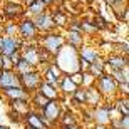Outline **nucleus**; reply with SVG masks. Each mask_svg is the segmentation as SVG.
Listing matches in <instances>:
<instances>
[{"instance_id":"33","label":"nucleus","mask_w":129,"mask_h":129,"mask_svg":"<svg viewBox=\"0 0 129 129\" xmlns=\"http://www.w3.org/2000/svg\"><path fill=\"white\" fill-rule=\"evenodd\" d=\"M9 119L12 121V122H17V124H19V122H22V121H24V116H20L19 112H15V111L10 109L9 111Z\"/></svg>"},{"instance_id":"3","label":"nucleus","mask_w":129,"mask_h":129,"mask_svg":"<svg viewBox=\"0 0 129 129\" xmlns=\"http://www.w3.org/2000/svg\"><path fill=\"white\" fill-rule=\"evenodd\" d=\"M17 34L25 42H32L39 39V30L32 22V17H22L20 22H17Z\"/></svg>"},{"instance_id":"6","label":"nucleus","mask_w":129,"mask_h":129,"mask_svg":"<svg viewBox=\"0 0 129 129\" xmlns=\"http://www.w3.org/2000/svg\"><path fill=\"white\" fill-rule=\"evenodd\" d=\"M62 114V107H60V99H52L49 101L45 107L40 111V116L44 117V121L47 122L49 126H52L54 122H57L59 117Z\"/></svg>"},{"instance_id":"23","label":"nucleus","mask_w":129,"mask_h":129,"mask_svg":"<svg viewBox=\"0 0 129 129\" xmlns=\"http://www.w3.org/2000/svg\"><path fill=\"white\" fill-rule=\"evenodd\" d=\"M2 92V96L9 97V101H14V99H29L30 94L29 92H25L22 87H9V89H4Z\"/></svg>"},{"instance_id":"15","label":"nucleus","mask_w":129,"mask_h":129,"mask_svg":"<svg viewBox=\"0 0 129 129\" xmlns=\"http://www.w3.org/2000/svg\"><path fill=\"white\" fill-rule=\"evenodd\" d=\"M62 76H64L62 71L55 66V62H50V64H47V69H45L44 74H42V81L52 84L54 87H57L59 81H60V77H62Z\"/></svg>"},{"instance_id":"13","label":"nucleus","mask_w":129,"mask_h":129,"mask_svg":"<svg viewBox=\"0 0 129 129\" xmlns=\"http://www.w3.org/2000/svg\"><path fill=\"white\" fill-rule=\"evenodd\" d=\"M4 14L9 20H19L25 15V7L24 4L20 2H15V0H10L4 5Z\"/></svg>"},{"instance_id":"12","label":"nucleus","mask_w":129,"mask_h":129,"mask_svg":"<svg viewBox=\"0 0 129 129\" xmlns=\"http://www.w3.org/2000/svg\"><path fill=\"white\" fill-rule=\"evenodd\" d=\"M9 87H20L19 74L14 69H9V71L2 69L0 71V91L9 89Z\"/></svg>"},{"instance_id":"1","label":"nucleus","mask_w":129,"mask_h":129,"mask_svg":"<svg viewBox=\"0 0 129 129\" xmlns=\"http://www.w3.org/2000/svg\"><path fill=\"white\" fill-rule=\"evenodd\" d=\"M55 66L62 71V74H72V72L81 71V59H79V50L74 49L69 44H64L59 49V52L54 55Z\"/></svg>"},{"instance_id":"5","label":"nucleus","mask_w":129,"mask_h":129,"mask_svg":"<svg viewBox=\"0 0 129 129\" xmlns=\"http://www.w3.org/2000/svg\"><path fill=\"white\" fill-rule=\"evenodd\" d=\"M19 79H20V87H22L25 92L32 94V92H35L39 89V86H40L42 74H40L37 69H32V71L25 72V74H20Z\"/></svg>"},{"instance_id":"40","label":"nucleus","mask_w":129,"mask_h":129,"mask_svg":"<svg viewBox=\"0 0 129 129\" xmlns=\"http://www.w3.org/2000/svg\"><path fill=\"white\" fill-rule=\"evenodd\" d=\"M62 129H77V126H76V127H62Z\"/></svg>"},{"instance_id":"18","label":"nucleus","mask_w":129,"mask_h":129,"mask_svg":"<svg viewBox=\"0 0 129 129\" xmlns=\"http://www.w3.org/2000/svg\"><path fill=\"white\" fill-rule=\"evenodd\" d=\"M84 89H86V104L91 106L92 109H94V107H97V106H101V102H102V99H104V97L101 96V92L96 89V86L84 87Z\"/></svg>"},{"instance_id":"20","label":"nucleus","mask_w":129,"mask_h":129,"mask_svg":"<svg viewBox=\"0 0 129 129\" xmlns=\"http://www.w3.org/2000/svg\"><path fill=\"white\" fill-rule=\"evenodd\" d=\"M10 102V109L19 112L20 116H25L29 111H32V104H30V97L29 99H14L9 101Z\"/></svg>"},{"instance_id":"2","label":"nucleus","mask_w":129,"mask_h":129,"mask_svg":"<svg viewBox=\"0 0 129 129\" xmlns=\"http://www.w3.org/2000/svg\"><path fill=\"white\" fill-rule=\"evenodd\" d=\"M66 44V39H64V34L60 30H50V32H45V35L40 39H37V45H40L42 49H45L49 54H55L59 52V49Z\"/></svg>"},{"instance_id":"29","label":"nucleus","mask_w":129,"mask_h":129,"mask_svg":"<svg viewBox=\"0 0 129 129\" xmlns=\"http://www.w3.org/2000/svg\"><path fill=\"white\" fill-rule=\"evenodd\" d=\"M32 69H37V67H34V66H30L27 60H24V59L20 57L19 60H17V64L14 66V71L17 72V74H25V72H29V71H32Z\"/></svg>"},{"instance_id":"35","label":"nucleus","mask_w":129,"mask_h":129,"mask_svg":"<svg viewBox=\"0 0 129 129\" xmlns=\"http://www.w3.org/2000/svg\"><path fill=\"white\" fill-rule=\"evenodd\" d=\"M94 129H112L109 124L107 126H101V124H94Z\"/></svg>"},{"instance_id":"38","label":"nucleus","mask_w":129,"mask_h":129,"mask_svg":"<svg viewBox=\"0 0 129 129\" xmlns=\"http://www.w3.org/2000/svg\"><path fill=\"white\" fill-rule=\"evenodd\" d=\"M62 2H66V0H54V4H62Z\"/></svg>"},{"instance_id":"19","label":"nucleus","mask_w":129,"mask_h":129,"mask_svg":"<svg viewBox=\"0 0 129 129\" xmlns=\"http://www.w3.org/2000/svg\"><path fill=\"white\" fill-rule=\"evenodd\" d=\"M86 72H89L94 79H99L102 74H106V64H104V59L101 57H97L94 62H91L89 66H87V69H86Z\"/></svg>"},{"instance_id":"39","label":"nucleus","mask_w":129,"mask_h":129,"mask_svg":"<svg viewBox=\"0 0 129 129\" xmlns=\"http://www.w3.org/2000/svg\"><path fill=\"white\" fill-rule=\"evenodd\" d=\"M0 129H9L7 126H4V124H0Z\"/></svg>"},{"instance_id":"25","label":"nucleus","mask_w":129,"mask_h":129,"mask_svg":"<svg viewBox=\"0 0 129 129\" xmlns=\"http://www.w3.org/2000/svg\"><path fill=\"white\" fill-rule=\"evenodd\" d=\"M45 10H47V7H45L40 0H34L30 5L25 7V12L29 14V17H34V15H37V14H42V12H45Z\"/></svg>"},{"instance_id":"34","label":"nucleus","mask_w":129,"mask_h":129,"mask_svg":"<svg viewBox=\"0 0 129 129\" xmlns=\"http://www.w3.org/2000/svg\"><path fill=\"white\" fill-rule=\"evenodd\" d=\"M0 59H2V69H5V71H9V69H12V60H10V57H7V55H0Z\"/></svg>"},{"instance_id":"21","label":"nucleus","mask_w":129,"mask_h":129,"mask_svg":"<svg viewBox=\"0 0 129 129\" xmlns=\"http://www.w3.org/2000/svg\"><path fill=\"white\" fill-rule=\"evenodd\" d=\"M37 91L40 92V94H44V96L47 97L49 101H52V99H60V92H59V89H57V87H54L52 84L45 82V81L40 82V86H39Z\"/></svg>"},{"instance_id":"36","label":"nucleus","mask_w":129,"mask_h":129,"mask_svg":"<svg viewBox=\"0 0 129 129\" xmlns=\"http://www.w3.org/2000/svg\"><path fill=\"white\" fill-rule=\"evenodd\" d=\"M40 2H42L45 7H49V5H52V4H54V0H40Z\"/></svg>"},{"instance_id":"8","label":"nucleus","mask_w":129,"mask_h":129,"mask_svg":"<svg viewBox=\"0 0 129 129\" xmlns=\"http://www.w3.org/2000/svg\"><path fill=\"white\" fill-rule=\"evenodd\" d=\"M24 40L17 35H4V40H2V50H0V55H12L15 52H20V47H22Z\"/></svg>"},{"instance_id":"28","label":"nucleus","mask_w":129,"mask_h":129,"mask_svg":"<svg viewBox=\"0 0 129 129\" xmlns=\"http://www.w3.org/2000/svg\"><path fill=\"white\" fill-rule=\"evenodd\" d=\"M126 2H127V0H106V4L112 9V12L117 15V19H119V15H121V12H122V9L127 5Z\"/></svg>"},{"instance_id":"30","label":"nucleus","mask_w":129,"mask_h":129,"mask_svg":"<svg viewBox=\"0 0 129 129\" xmlns=\"http://www.w3.org/2000/svg\"><path fill=\"white\" fill-rule=\"evenodd\" d=\"M94 82H96V79L89 74V72H82V84H81V87H91V86H94Z\"/></svg>"},{"instance_id":"9","label":"nucleus","mask_w":129,"mask_h":129,"mask_svg":"<svg viewBox=\"0 0 129 129\" xmlns=\"http://www.w3.org/2000/svg\"><path fill=\"white\" fill-rule=\"evenodd\" d=\"M32 22L35 25V29L39 32H50V30H55V25H54V20H52V15L50 12H42V14H37L32 17Z\"/></svg>"},{"instance_id":"26","label":"nucleus","mask_w":129,"mask_h":129,"mask_svg":"<svg viewBox=\"0 0 129 129\" xmlns=\"http://www.w3.org/2000/svg\"><path fill=\"white\" fill-rule=\"evenodd\" d=\"M71 96H72V104L74 106H81L82 107V106L86 104V89H84V87L79 86Z\"/></svg>"},{"instance_id":"37","label":"nucleus","mask_w":129,"mask_h":129,"mask_svg":"<svg viewBox=\"0 0 129 129\" xmlns=\"http://www.w3.org/2000/svg\"><path fill=\"white\" fill-rule=\"evenodd\" d=\"M34 0H22V4H24V7H27V5H30Z\"/></svg>"},{"instance_id":"10","label":"nucleus","mask_w":129,"mask_h":129,"mask_svg":"<svg viewBox=\"0 0 129 129\" xmlns=\"http://www.w3.org/2000/svg\"><path fill=\"white\" fill-rule=\"evenodd\" d=\"M127 55H122V54H117V52H111L107 57L104 59V64H106V74L109 71H117V69H124L127 67Z\"/></svg>"},{"instance_id":"11","label":"nucleus","mask_w":129,"mask_h":129,"mask_svg":"<svg viewBox=\"0 0 129 129\" xmlns=\"http://www.w3.org/2000/svg\"><path fill=\"white\" fill-rule=\"evenodd\" d=\"M99 49L92 47V45H82L79 49V59H81V71L84 72L87 69V66L91 62H94L97 57H99Z\"/></svg>"},{"instance_id":"31","label":"nucleus","mask_w":129,"mask_h":129,"mask_svg":"<svg viewBox=\"0 0 129 129\" xmlns=\"http://www.w3.org/2000/svg\"><path fill=\"white\" fill-rule=\"evenodd\" d=\"M4 32H5V35H15L17 34V22H7L5 24V27H4Z\"/></svg>"},{"instance_id":"16","label":"nucleus","mask_w":129,"mask_h":129,"mask_svg":"<svg viewBox=\"0 0 129 129\" xmlns=\"http://www.w3.org/2000/svg\"><path fill=\"white\" fill-rule=\"evenodd\" d=\"M50 15H52L54 25H55L57 30L67 27V24H69V14H67V10H64L62 7H57V9H54L52 12H50Z\"/></svg>"},{"instance_id":"41","label":"nucleus","mask_w":129,"mask_h":129,"mask_svg":"<svg viewBox=\"0 0 129 129\" xmlns=\"http://www.w3.org/2000/svg\"><path fill=\"white\" fill-rule=\"evenodd\" d=\"M0 71H2V59H0Z\"/></svg>"},{"instance_id":"27","label":"nucleus","mask_w":129,"mask_h":129,"mask_svg":"<svg viewBox=\"0 0 129 129\" xmlns=\"http://www.w3.org/2000/svg\"><path fill=\"white\" fill-rule=\"evenodd\" d=\"M112 104H114V107L117 109L119 116H129V101H127V97L121 96L119 99L116 101V102H112Z\"/></svg>"},{"instance_id":"14","label":"nucleus","mask_w":129,"mask_h":129,"mask_svg":"<svg viewBox=\"0 0 129 129\" xmlns=\"http://www.w3.org/2000/svg\"><path fill=\"white\" fill-rule=\"evenodd\" d=\"M24 121H25L27 129H50V126L44 121L42 116L39 112H34V111H29L24 116Z\"/></svg>"},{"instance_id":"24","label":"nucleus","mask_w":129,"mask_h":129,"mask_svg":"<svg viewBox=\"0 0 129 129\" xmlns=\"http://www.w3.org/2000/svg\"><path fill=\"white\" fill-rule=\"evenodd\" d=\"M59 122L62 127H76L77 126V119H76V114L74 112H62L60 117H59Z\"/></svg>"},{"instance_id":"7","label":"nucleus","mask_w":129,"mask_h":129,"mask_svg":"<svg viewBox=\"0 0 129 129\" xmlns=\"http://www.w3.org/2000/svg\"><path fill=\"white\" fill-rule=\"evenodd\" d=\"M112 111H114V104L112 102L94 107L92 109V122L94 124H101V126H107L111 122V117H112Z\"/></svg>"},{"instance_id":"4","label":"nucleus","mask_w":129,"mask_h":129,"mask_svg":"<svg viewBox=\"0 0 129 129\" xmlns=\"http://www.w3.org/2000/svg\"><path fill=\"white\" fill-rule=\"evenodd\" d=\"M94 86L101 92L102 97H112V96L117 94V86L119 84L114 81V77L111 76V74H102L99 79H96Z\"/></svg>"},{"instance_id":"22","label":"nucleus","mask_w":129,"mask_h":129,"mask_svg":"<svg viewBox=\"0 0 129 129\" xmlns=\"http://www.w3.org/2000/svg\"><path fill=\"white\" fill-rule=\"evenodd\" d=\"M77 87H79V86H76V84L71 81V77L67 76V74H64V76L60 77V81H59L57 89H59V92H62L64 96H71Z\"/></svg>"},{"instance_id":"17","label":"nucleus","mask_w":129,"mask_h":129,"mask_svg":"<svg viewBox=\"0 0 129 129\" xmlns=\"http://www.w3.org/2000/svg\"><path fill=\"white\" fill-rule=\"evenodd\" d=\"M64 39H66V44L72 45L77 50L84 45V34L79 32V30H69L67 29V32L64 34Z\"/></svg>"},{"instance_id":"32","label":"nucleus","mask_w":129,"mask_h":129,"mask_svg":"<svg viewBox=\"0 0 129 129\" xmlns=\"http://www.w3.org/2000/svg\"><path fill=\"white\" fill-rule=\"evenodd\" d=\"M69 77H71V81L74 82L76 86H81V84H82V71L72 72V74H69Z\"/></svg>"}]
</instances>
